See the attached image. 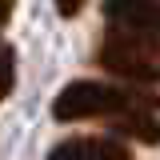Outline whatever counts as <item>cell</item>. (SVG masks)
I'll list each match as a JSON object with an SVG mask.
<instances>
[{"label":"cell","instance_id":"7","mask_svg":"<svg viewBox=\"0 0 160 160\" xmlns=\"http://www.w3.org/2000/svg\"><path fill=\"white\" fill-rule=\"evenodd\" d=\"M80 8H84V0H56V12H60V16H76Z\"/></svg>","mask_w":160,"mask_h":160},{"label":"cell","instance_id":"8","mask_svg":"<svg viewBox=\"0 0 160 160\" xmlns=\"http://www.w3.org/2000/svg\"><path fill=\"white\" fill-rule=\"evenodd\" d=\"M12 4H16V0H0V24H8V16H12Z\"/></svg>","mask_w":160,"mask_h":160},{"label":"cell","instance_id":"1","mask_svg":"<svg viewBox=\"0 0 160 160\" xmlns=\"http://www.w3.org/2000/svg\"><path fill=\"white\" fill-rule=\"evenodd\" d=\"M132 112H160V96L148 88H124V84H104V80H72L52 100V116L60 124L96 120V116L116 120V116H132Z\"/></svg>","mask_w":160,"mask_h":160},{"label":"cell","instance_id":"5","mask_svg":"<svg viewBox=\"0 0 160 160\" xmlns=\"http://www.w3.org/2000/svg\"><path fill=\"white\" fill-rule=\"evenodd\" d=\"M112 132H124V136H136L144 144H160V120L156 112H132V116H116L108 120Z\"/></svg>","mask_w":160,"mask_h":160},{"label":"cell","instance_id":"2","mask_svg":"<svg viewBox=\"0 0 160 160\" xmlns=\"http://www.w3.org/2000/svg\"><path fill=\"white\" fill-rule=\"evenodd\" d=\"M96 64L132 84H160V36L112 24L96 48Z\"/></svg>","mask_w":160,"mask_h":160},{"label":"cell","instance_id":"6","mask_svg":"<svg viewBox=\"0 0 160 160\" xmlns=\"http://www.w3.org/2000/svg\"><path fill=\"white\" fill-rule=\"evenodd\" d=\"M0 64H4L0 92H4V96H12V88H16V48H12V44H4V52H0Z\"/></svg>","mask_w":160,"mask_h":160},{"label":"cell","instance_id":"4","mask_svg":"<svg viewBox=\"0 0 160 160\" xmlns=\"http://www.w3.org/2000/svg\"><path fill=\"white\" fill-rule=\"evenodd\" d=\"M104 20L116 28L160 36V0H104Z\"/></svg>","mask_w":160,"mask_h":160},{"label":"cell","instance_id":"3","mask_svg":"<svg viewBox=\"0 0 160 160\" xmlns=\"http://www.w3.org/2000/svg\"><path fill=\"white\" fill-rule=\"evenodd\" d=\"M44 160H132L128 144L112 136H72L56 144Z\"/></svg>","mask_w":160,"mask_h":160}]
</instances>
